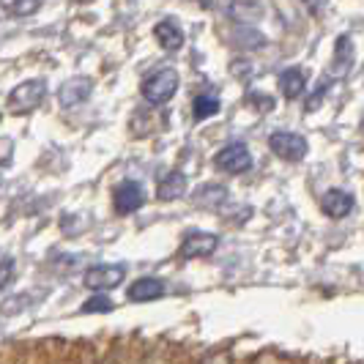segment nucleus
<instances>
[{"instance_id": "f257e3e1", "label": "nucleus", "mask_w": 364, "mask_h": 364, "mask_svg": "<svg viewBox=\"0 0 364 364\" xmlns=\"http://www.w3.org/2000/svg\"><path fill=\"white\" fill-rule=\"evenodd\" d=\"M178 82H181V77H178L176 69H159V72H154L143 82V99L151 107L167 105L176 96V91H178Z\"/></svg>"}, {"instance_id": "f03ea898", "label": "nucleus", "mask_w": 364, "mask_h": 364, "mask_svg": "<svg viewBox=\"0 0 364 364\" xmlns=\"http://www.w3.org/2000/svg\"><path fill=\"white\" fill-rule=\"evenodd\" d=\"M47 99V82L44 80H25L9 93V109L11 112H33Z\"/></svg>"}, {"instance_id": "7ed1b4c3", "label": "nucleus", "mask_w": 364, "mask_h": 364, "mask_svg": "<svg viewBox=\"0 0 364 364\" xmlns=\"http://www.w3.org/2000/svg\"><path fill=\"white\" fill-rule=\"evenodd\" d=\"M269 148L285 162H301L310 151V143L296 132H274L269 137Z\"/></svg>"}, {"instance_id": "20e7f679", "label": "nucleus", "mask_w": 364, "mask_h": 364, "mask_svg": "<svg viewBox=\"0 0 364 364\" xmlns=\"http://www.w3.org/2000/svg\"><path fill=\"white\" fill-rule=\"evenodd\" d=\"M127 279V266L124 263H102L85 272V288L91 291H112Z\"/></svg>"}, {"instance_id": "39448f33", "label": "nucleus", "mask_w": 364, "mask_h": 364, "mask_svg": "<svg viewBox=\"0 0 364 364\" xmlns=\"http://www.w3.org/2000/svg\"><path fill=\"white\" fill-rule=\"evenodd\" d=\"M112 205H115L118 214H134V211H140L146 205V189H143V183L137 181L118 183L115 192H112Z\"/></svg>"}, {"instance_id": "423d86ee", "label": "nucleus", "mask_w": 364, "mask_h": 364, "mask_svg": "<svg viewBox=\"0 0 364 364\" xmlns=\"http://www.w3.org/2000/svg\"><path fill=\"white\" fill-rule=\"evenodd\" d=\"M214 164L225 173H247L252 167V154L244 143H230L214 156Z\"/></svg>"}, {"instance_id": "0eeeda50", "label": "nucleus", "mask_w": 364, "mask_h": 364, "mask_svg": "<svg viewBox=\"0 0 364 364\" xmlns=\"http://www.w3.org/2000/svg\"><path fill=\"white\" fill-rule=\"evenodd\" d=\"M217 247H219V238L214 233H208V230H192L181 241V250L178 252L186 260H195V257H211L217 252Z\"/></svg>"}, {"instance_id": "6e6552de", "label": "nucleus", "mask_w": 364, "mask_h": 364, "mask_svg": "<svg viewBox=\"0 0 364 364\" xmlns=\"http://www.w3.org/2000/svg\"><path fill=\"white\" fill-rule=\"evenodd\" d=\"M93 91V82L88 77H72V80H66L63 85H60V91H58V102H60V107L72 109L77 105H82Z\"/></svg>"}, {"instance_id": "1a4fd4ad", "label": "nucleus", "mask_w": 364, "mask_h": 364, "mask_svg": "<svg viewBox=\"0 0 364 364\" xmlns=\"http://www.w3.org/2000/svg\"><path fill=\"white\" fill-rule=\"evenodd\" d=\"M154 36L159 41V47L167 50V53H178L183 47V31L178 22H173V19H162V22H156V28H154Z\"/></svg>"}, {"instance_id": "9d476101", "label": "nucleus", "mask_w": 364, "mask_h": 364, "mask_svg": "<svg viewBox=\"0 0 364 364\" xmlns=\"http://www.w3.org/2000/svg\"><path fill=\"white\" fill-rule=\"evenodd\" d=\"M129 301H154V299H162L164 296V282L162 279H154V277H143L137 282L129 285Z\"/></svg>"}, {"instance_id": "9b49d317", "label": "nucleus", "mask_w": 364, "mask_h": 364, "mask_svg": "<svg viewBox=\"0 0 364 364\" xmlns=\"http://www.w3.org/2000/svg\"><path fill=\"white\" fill-rule=\"evenodd\" d=\"M350 208H353V195L346 192V189H328L326 195H323V211L331 219L348 217Z\"/></svg>"}, {"instance_id": "f8f14e48", "label": "nucleus", "mask_w": 364, "mask_h": 364, "mask_svg": "<svg viewBox=\"0 0 364 364\" xmlns=\"http://www.w3.org/2000/svg\"><path fill=\"white\" fill-rule=\"evenodd\" d=\"M350 60H353V44L350 36L343 33L334 44V58H331V77H346L350 72Z\"/></svg>"}, {"instance_id": "ddd939ff", "label": "nucleus", "mask_w": 364, "mask_h": 364, "mask_svg": "<svg viewBox=\"0 0 364 364\" xmlns=\"http://www.w3.org/2000/svg\"><path fill=\"white\" fill-rule=\"evenodd\" d=\"M279 91H282V96L285 99H299L301 93L307 91V74L301 72V69H296V66H291V69H285V72L279 74Z\"/></svg>"}, {"instance_id": "4468645a", "label": "nucleus", "mask_w": 364, "mask_h": 364, "mask_svg": "<svg viewBox=\"0 0 364 364\" xmlns=\"http://www.w3.org/2000/svg\"><path fill=\"white\" fill-rule=\"evenodd\" d=\"M156 195H159V200H178L186 195V176L178 173V170H173V173H167L159 186H156Z\"/></svg>"}, {"instance_id": "2eb2a0df", "label": "nucleus", "mask_w": 364, "mask_h": 364, "mask_svg": "<svg viewBox=\"0 0 364 364\" xmlns=\"http://www.w3.org/2000/svg\"><path fill=\"white\" fill-rule=\"evenodd\" d=\"M222 105H219L217 96H211V93H200V96H195V102H192V115H195V121H205V118H211V115H217Z\"/></svg>"}, {"instance_id": "dca6fc26", "label": "nucleus", "mask_w": 364, "mask_h": 364, "mask_svg": "<svg viewBox=\"0 0 364 364\" xmlns=\"http://www.w3.org/2000/svg\"><path fill=\"white\" fill-rule=\"evenodd\" d=\"M228 198V189L225 186H217V183H208V186H200L198 189V195H195V203H200V205H219V203H225Z\"/></svg>"}, {"instance_id": "f3484780", "label": "nucleus", "mask_w": 364, "mask_h": 364, "mask_svg": "<svg viewBox=\"0 0 364 364\" xmlns=\"http://www.w3.org/2000/svg\"><path fill=\"white\" fill-rule=\"evenodd\" d=\"M14 274H17L14 257H3V260H0V291H6V288L14 282Z\"/></svg>"}, {"instance_id": "a211bd4d", "label": "nucleus", "mask_w": 364, "mask_h": 364, "mask_svg": "<svg viewBox=\"0 0 364 364\" xmlns=\"http://www.w3.org/2000/svg\"><path fill=\"white\" fill-rule=\"evenodd\" d=\"M3 9L9 11V14H14V17H28V14H36L38 9H41V3H3Z\"/></svg>"}, {"instance_id": "6ab92c4d", "label": "nucleus", "mask_w": 364, "mask_h": 364, "mask_svg": "<svg viewBox=\"0 0 364 364\" xmlns=\"http://www.w3.org/2000/svg\"><path fill=\"white\" fill-rule=\"evenodd\" d=\"M112 310V301H109L107 296H93V299H88L85 304H82V310L85 315H91V312H109Z\"/></svg>"}, {"instance_id": "aec40b11", "label": "nucleus", "mask_w": 364, "mask_h": 364, "mask_svg": "<svg viewBox=\"0 0 364 364\" xmlns=\"http://www.w3.org/2000/svg\"><path fill=\"white\" fill-rule=\"evenodd\" d=\"M252 364H291L288 359H282L279 353H274V350H263L260 356L252 359Z\"/></svg>"}, {"instance_id": "412c9836", "label": "nucleus", "mask_w": 364, "mask_h": 364, "mask_svg": "<svg viewBox=\"0 0 364 364\" xmlns=\"http://www.w3.org/2000/svg\"><path fill=\"white\" fill-rule=\"evenodd\" d=\"M11 148H14V143L9 137H0V164L11 162Z\"/></svg>"}, {"instance_id": "4be33fe9", "label": "nucleus", "mask_w": 364, "mask_h": 364, "mask_svg": "<svg viewBox=\"0 0 364 364\" xmlns=\"http://www.w3.org/2000/svg\"><path fill=\"white\" fill-rule=\"evenodd\" d=\"M326 91H328V80H323V85L318 88V93H315L310 102H307V109H310V112H315V109H318V105H321V99H323V93H326Z\"/></svg>"}, {"instance_id": "5701e85b", "label": "nucleus", "mask_w": 364, "mask_h": 364, "mask_svg": "<svg viewBox=\"0 0 364 364\" xmlns=\"http://www.w3.org/2000/svg\"><path fill=\"white\" fill-rule=\"evenodd\" d=\"M205 364H228V353H219V356H211Z\"/></svg>"}, {"instance_id": "b1692460", "label": "nucleus", "mask_w": 364, "mask_h": 364, "mask_svg": "<svg viewBox=\"0 0 364 364\" xmlns=\"http://www.w3.org/2000/svg\"><path fill=\"white\" fill-rule=\"evenodd\" d=\"M105 364H124V362H121V359H107Z\"/></svg>"}]
</instances>
